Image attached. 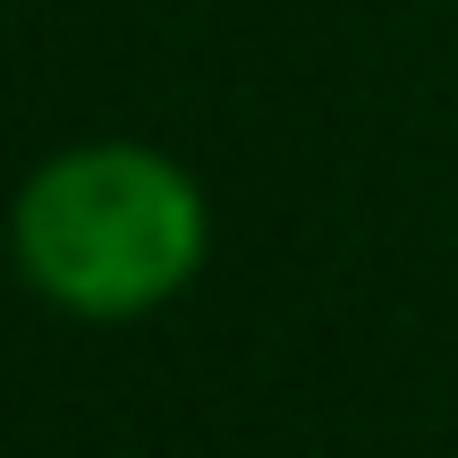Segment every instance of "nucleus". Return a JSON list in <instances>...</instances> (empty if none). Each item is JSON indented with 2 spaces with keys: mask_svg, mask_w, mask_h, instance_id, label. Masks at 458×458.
Listing matches in <instances>:
<instances>
[{
  "mask_svg": "<svg viewBox=\"0 0 458 458\" xmlns=\"http://www.w3.org/2000/svg\"><path fill=\"white\" fill-rule=\"evenodd\" d=\"M213 255L204 187L153 145H68L17 187L9 263L77 323H136L170 306Z\"/></svg>",
  "mask_w": 458,
  "mask_h": 458,
  "instance_id": "f257e3e1",
  "label": "nucleus"
}]
</instances>
